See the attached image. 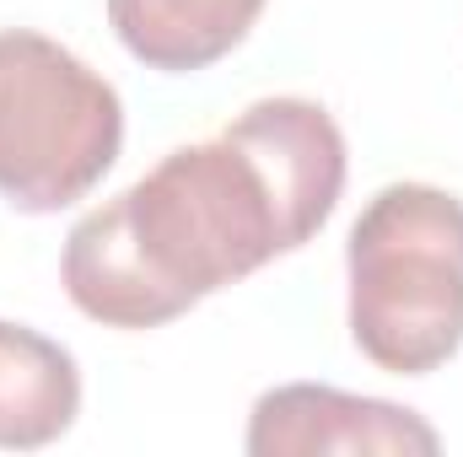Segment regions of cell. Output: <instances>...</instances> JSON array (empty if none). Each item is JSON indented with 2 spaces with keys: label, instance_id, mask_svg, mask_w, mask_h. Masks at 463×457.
I'll return each mask as SVG.
<instances>
[{
  "label": "cell",
  "instance_id": "1",
  "mask_svg": "<svg viewBox=\"0 0 463 457\" xmlns=\"http://www.w3.org/2000/svg\"><path fill=\"white\" fill-rule=\"evenodd\" d=\"M345 194V135L307 98H264L216 140L167 151L87 210L60 258L65 296L103 329H162L211 291L297 253Z\"/></svg>",
  "mask_w": 463,
  "mask_h": 457
},
{
  "label": "cell",
  "instance_id": "2",
  "mask_svg": "<svg viewBox=\"0 0 463 457\" xmlns=\"http://www.w3.org/2000/svg\"><path fill=\"white\" fill-rule=\"evenodd\" d=\"M350 340L393 377H426L463 350V200L388 183L345 242Z\"/></svg>",
  "mask_w": 463,
  "mask_h": 457
},
{
  "label": "cell",
  "instance_id": "3",
  "mask_svg": "<svg viewBox=\"0 0 463 457\" xmlns=\"http://www.w3.org/2000/svg\"><path fill=\"white\" fill-rule=\"evenodd\" d=\"M124 145L118 92L65 43L0 33V200L27 216H54L87 200Z\"/></svg>",
  "mask_w": 463,
  "mask_h": 457
},
{
  "label": "cell",
  "instance_id": "4",
  "mask_svg": "<svg viewBox=\"0 0 463 457\" xmlns=\"http://www.w3.org/2000/svg\"><path fill=\"white\" fill-rule=\"evenodd\" d=\"M253 457H431L442 436L388 398H355L324 382L269 387L248 415Z\"/></svg>",
  "mask_w": 463,
  "mask_h": 457
},
{
  "label": "cell",
  "instance_id": "5",
  "mask_svg": "<svg viewBox=\"0 0 463 457\" xmlns=\"http://www.w3.org/2000/svg\"><path fill=\"white\" fill-rule=\"evenodd\" d=\"M81 415V371L60 340L0 323V447L38 452L60 442Z\"/></svg>",
  "mask_w": 463,
  "mask_h": 457
},
{
  "label": "cell",
  "instance_id": "6",
  "mask_svg": "<svg viewBox=\"0 0 463 457\" xmlns=\"http://www.w3.org/2000/svg\"><path fill=\"white\" fill-rule=\"evenodd\" d=\"M264 0H109L118 43L167 76L205 70L227 60L259 22Z\"/></svg>",
  "mask_w": 463,
  "mask_h": 457
}]
</instances>
